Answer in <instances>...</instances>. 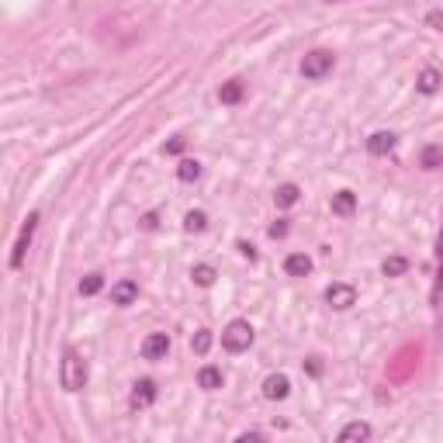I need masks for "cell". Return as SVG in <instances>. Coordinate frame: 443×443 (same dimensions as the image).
Masks as SVG:
<instances>
[{"mask_svg":"<svg viewBox=\"0 0 443 443\" xmlns=\"http://www.w3.org/2000/svg\"><path fill=\"white\" fill-rule=\"evenodd\" d=\"M59 381H63V388H66V391H80V388H87V360H83L73 346L63 353Z\"/></svg>","mask_w":443,"mask_h":443,"instance_id":"6da1fadb","label":"cell"},{"mask_svg":"<svg viewBox=\"0 0 443 443\" xmlns=\"http://www.w3.org/2000/svg\"><path fill=\"white\" fill-rule=\"evenodd\" d=\"M253 326L246 322V319H233L226 329H222V346H226L229 353H243V350H250L253 346Z\"/></svg>","mask_w":443,"mask_h":443,"instance_id":"7a4b0ae2","label":"cell"},{"mask_svg":"<svg viewBox=\"0 0 443 443\" xmlns=\"http://www.w3.org/2000/svg\"><path fill=\"white\" fill-rule=\"evenodd\" d=\"M333 66H336V56L329 49H312L302 59V77L305 80H322L326 73H333Z\"/></svg>","mask_w":443,"mask_h":443,"instance_id":"3957f363","label":"cell"},{"mask_svg":"<svg viewBox=\"0 0 443 443\" xmlns=\"http://www.w3.org/2000/svg\"><path fill=\"white\" fill-rule=\"evenodd\" d=\"M35 226H39V211H32V215L25 218V226H21V236H18V243H14V253H11V270H18V267L25 264V253H28V246H32Z\"/></svg>","mask_w":443,"mask_h":443,"instance_id":"277c9868","label":"cell"},{"mask_svg":"<svg viewBox=\"0 0 443 443\" xmlns=\"http://www.w3.org/2000/svg\"><path fill=\"white\" fill-rule=\"evenodd\" d=\"M326 305L336 308V312H346L357 305V288L353 284H329L326 288Z\"/></svg>","mask_w":443,"mask_h":443,"instance_id":"5b68a950","label":"cell"},{"mask_svg":"<svg viewBox=\"0 0 443 443\" xmlns=\"http://www.w3.org/2000/svg\"><path fill=\"white\" fill-rule=\"evenodd\" d=\"M152 402H156V381H152V377L135 381V384H132V398H128V405L139 412V408H149Z\"/></svg>","mask_w":443,"mask_h":443,"instance_id":"8992f818","label":"cell"},{"mask_svg":"<svg viewBox=\"0 0 443 443\" xmlns=\"http://www.w3.org/2000/svg\"><path fill=\"white\" fill-rule=\"evenodd\" d=\"M166 353H170V336L166 333H152V336L142 339V357L146 360H163Z\"/></svg>","mask_w":443,"mask_h":443,"instance_id":"52a82bcc","label":"cell"},{"mask_svg":"<svg viewBox=\"0 0 443 443\" xmlns=\"http://www.w3.org/2000/svg\"><path fill=\"white\" fill-rule=\"evenodd\" d=\"M288 395H291L288 374H270V377L264 381V398H267V402H284Z\"/></svg>","mask_w":443,"mask_h":443,"instance_id":"ba28073f","label":"cell"},{"mask_svg":"<svg viewBox=\"0 0 443 443\" xmlns=\"http://www.w3.org/2000/svg\"><path fill=\"white\" fill-rule=\"evenodd\" d=\"M135 298H139V284L135 281H118L111 288V305H118V308H128Z\"/></svg>","mask_w":443,"mask_h":443,"instance_id":"9c48e42d","label":"cell"},{"mask_svg":"<svg viewBox=\"0 0 443 443\" xmlns=\"http://www.w3.org/2000/svg\"><path fill=\"white\" fill-rule=\"evenodd\" d=\"M395 142H398L395 132H374V135L367 139V152H371V156H388V152L395 149Z\"/></svg>","mask_w":443,"mask_h":443,"instance_id":"30bf717a","label":"cell"},{"mask_svg":"<svg viewBox=\"0 0 443 443\" xmlns=\"http://www.w3.org/2000/svg\"><path fill=\"white\" fill-rule=\"evenodd\" d=\"M329 204H333V215H339V218H350V215L357 211V194H353V190H336Z\"/></svg>","mask_w":443,"mask_h":443,"instance_id":"8fae6325","label":"cell"},{"mask_svg":"<svg viewBox=\"0 0 443 443\" xmlns=\"http://www.w3.org/2000/svg\"><path fill=\"white\" fill-rule=\"evenodd\" d=\"M440 83H443V77H440V70H433V66H426V70L415 77V90H419V94H436Z\"/></svg>","mask_w":443,"mask_h":443,"instance_id":"7c38bea8","label":"cell"},{"mask_svg":"<svg viewBox=\"0 0 443 443\" xmlns=\"http://www.w3.org/2000/svg\"><path fill=\"white\" fill-rule=\"evenodd\" d=\"M360 440H371V426L367 422H346L343 429H339V443H360Z\"/></svg>","mask_w":443,"mask_h":443,"instance_id":"4fadbf2b","label":"cell"},{"mask_svg":"<svg viewBox=\"0 0 443 443\" xmlns=\"http://www.w3.org/2000/svg\"><path fill=\"white\" fill-rule=\"evenodd\" d=\"M222 384H226V377H222V371H218V367H211V364H208V367H201V371H197V388H204V391H218Z\"/></svg>","mask_w":443,"mask_h":443,"instance_id":"5bb4252c","label":"cell"},{"mask_svg":"<svg viewBox=\"0 0 443 443\" xmlns=\"http://www.w3.org/2000/svg\"><path fill=\"white\" fill-rule=\"evenodd\" d=\"M284 270H288L291 277H308V274H312V260H308L305 253H291V257L284 260Z\"/></svg>","mask_w":443,"mask_h":443,"instance_id":"9a60e30c","label":"cell"},{"mask_svg":"<svg viewBox=\"0 0 443 443\" xmlns=\"http://www.w3.org/2000/svg\"><path fill=\"white\" fill-rule=\"evenodd\" d=\"M419 166H422V170H440V166H443V146H422Z\"/></svg>","mask_w":443,"mask_h":443,"instance_id":"2e32d148","label":"cell"},{"mask_svg":"<svg viewBox=\"0 0 443 443\" xmlns=\"http://www.w3.org/2000/svg\"><path fill=\"white\" fill-rule=\"evenodd\" d=\"M243 94H246V87H243L239 80H229V83H222L218 101H222V104H239V101H243Z\"/></svg>","mask_w":443,"mask_h":443,"instance_id":"e0dca14e","label":"cell"},{"mask_svg":"<svg viewBox=\"0 0 443 443\" xmlns=\"http://www.w3.org/2000/svg\"><path fill=\"white\" fill-rule=\"evenodd\" d=\"M298 197H302L298 184H281V187L274 190V201H277V208H291V204H298Z\"/></svg>","mask_w":443,"mask_h":443,"instance_id":"ac0fdd59","label":"cell"},{"mask_svg":"<svg viewBox=\"0 0 443 443\" xmlns=\"http://www.w3.org/2000/svg\"><path fill=\"white\" fill-rule=\"evenodd\" d=\"M197 177H201V163H197V159H180V163H177V180L194 184Z\"/></svg>","mask_w":443,"mask_h":443,"instance_id":"d6986e66","label":"cell"},{"mask_svg":"<svg viewBox=\"0 0 443 443\" xmlns=\"http://www.w3.org/2000/svg\"><path fill=\"white\" fill-rule=\"evenodd\" d=\"M405 270H408V260H405V257H388V260L381 264V274H384V277H402Z\"/></svg>","mask_w":443,"mask_h":443,"instance_id":"ffe728a7","label":"cell"},{"mask_svg":"<svg viewBox=\"0 0 443 443\" xmlns=\"http://www.w3.org/2000/svg\"><path fill=\"white\" fill-rule=\"evenodd\" d=\"M190 277H194V284H197V288H211L218 274H215V267H208V264H197V267L190 270Z\"/></svg>","mask_w":443,"mask_h":443,"instance_id":"44dd1931","label":"cell"},{"mask_svg":"<svg viewBox=\"0 0 443 443\" xmlns=\"http://www.w3.org/2000/svg\"><path fill=\"white\" fill-rule=\"evenodd\" d=\"M184 229L187 233H204L208 229V215L204 211H187L184 215Z\"/></svg>","mask_w":443,"mask_h":443,"instance_id":"7402d4cb","label":"cell"},{"mask_svg":"<svg viewBox=\"0 0 443 443\" xmlns=\"http://www.w3.org/2000/svg\"><path fill=\"white\" fill-rule=\"evenodd\" d=\"M101 288H104V277H101V274H87V277L80 281V295H83V298H90V295H97Z\"/></svg>","mask_w":443,"mask_h":443,"instance_id":"603a6c76","label":"cell"},{"mask_svg":"<svg viewBox=\"0 0 443 443\" xmlns=\"http://www.w3.org/2000/svg\"><path fill=\"white\" fill-rule=\"evenodd\" d=\"M190 350H194L197 357H204V353L211 350V333H208V329H197L194 339H190Z\"/></svg>","mask_w":443,"mask_h":443,"instance_id":"cb8c5ba5","label":"cell"},{"mask_svg":"<svg viewBox=\"0 0 443 443\" xmlns=\"http://www.w3.org/2000/svg\"><path fill=\"white\" fill-rule=\"evenodd\" d=\"M184 149H187V139H184V135H173V139L163 146V152H166V156H180Z\"/></svg>","mask_w":443,"mask_h":443,"instance_id":"d4e9b609","label":"cell"},{"mask_svg":"<svg viewBox=\"0 0 443 443\" xmlns=\"http://www.w3.org/2000/svg\"><path fill=\"white\" fill-rule=\"evenodd\" d=\"M426 25L436 28V32L443 35V11H429V14H426Z\"/></svg>","mask_w":443,"mask_h":443,"instance_id":"484cf974","label":"cell"},{"mask_svg":"<svg viewBox=\"0 0 443 443\" xmlns=\"http://www.w3.org/2000/svg\"><path fill=\"white\" fill-rule=\"evenodd\" d=\"M267 233H270V239H284V236H288V222H284V218H281V222H274V226H270Z\"/></svg>","mask_w":443,"mask_h":443,"instance_id":"4316f807","label":"cell"},{"mask_svg":"<svg viewBox=\"0 0 443 443\" xmlns=\"http://www.w3.org/2000/svg\"><path fill=\"white\" fill-rule=\"evenodd\" d=\"M236 250H239V253H243V257H246L250 264L257 260V250H253V243H246V239H239V243H236Z\"/></svg>","mask_w":443,"mask_h":443,"instance_id":"83f0119b","label":"cell"},{"mask_svg":"<svg viewBox=\"0 0 443 443\" xmlns=\"http://www.w3.org/2000/svg\"><path fill=\"white\" fill-rule=\"evenodd\" d=\"M305 371H308L312 377H319V374H322V364H319L315 357H308V360H305Z\"/></svg>","mask_w":443,"mask_h":443,"instance_id":"f1b7e54d","label":"cell"},{"mask_svg":"<svg viewBox=\"0 0 443 443\" xmlns=\"http://www.w3.org/2000/svg\"><path fill=\"white\" fill-rule=\"evenodd\" d=\"M159 226V222H156V215L149 211V215H142V229H156Z\"/></svg>","mask_w":443,"mask_h":443,"instance_id":"f546056e","label":"cell"},{"mask_svg":"<svg viewBox=\"0 0 443 443\" xmlns=\"http://www.w3.org/2000/svg\"><path fill=\"white\" fill-rule=\"evenodd\" d=\"M436 257H440V264H443V229H440V239H436Z\"/></svg>","mask_w":443,"mask_h":443,"instance_id":"4dcf8cb0","label":"cell"},{"mask_svg":"<svg viewBox=\"0 0 443 443\" xmlns=\"http://www.w3.org/2000/svg\"><path fill=\"white\" fill-rule=\"evenodd\" d=\"M326 4H343V0H326Z\"/></svg>","mask_w":443,"mask_h":443,"instance_id":"1f68e13d","label":"cell"}]
</instances>
